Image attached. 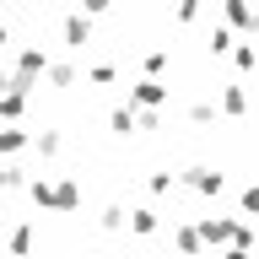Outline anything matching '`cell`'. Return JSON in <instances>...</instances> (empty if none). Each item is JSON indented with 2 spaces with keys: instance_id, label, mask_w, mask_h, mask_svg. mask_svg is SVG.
<instances>
[{
  "instance_id": "cell-1",
  "label": "cell",
  "mask_w": 259,
  "mask_h": 259,
  "mask_svg": "<svg viewBox=\"0 0 259 259\" xmlns=\"http://www.w3.org/2000/svg\"><path fill=\"white\" fill-rule=\"evenodd\" d=\"M22 189H27V200L38 210H54V216H76L81 210V184L76 178H27Z\"/></svg>"
},
{
  "instance_id": "cell-2",
  "label": "cell",
  "mask_w": 259,
  "mask_h": 259,
  "mask_svg": "<svg viewBox=\"0 0 259 259\" xmlns=\"http://www.w3.org/2000/svg\"><path fill=\"white\" fill-rule=\"evenodd\" d=\"M167 97H173V92H167V81H135V87H130V103H124V108H141V113H157L162 108V103H167Z\"/></svg>"
},
{
  "instance_id": "cell-3",
  "label": "cell",
  "mask_w": 259,
  "mask_h": 259,
  "mask_svg": "<svg viewBox=\"0 0 259 259\" xmlns=\"http://www.w3.org/2000/svg\"><path fill=\"white\" fill-rule=\"evenodd\" d=\"M184 184H189L194 194H222V189H227V173H222V167L194 162V167H184Z\"/></svg>"
},
{
  "instance_id": "cell-4",
  "label": "cell",
  "mask_w": 259,
  "mask_h": 259,
  "mask_svg": "<svg viewBox=\"0 0 259 259\" xmlns=\"http://www.w3.org/2000/svg\"><path fill=\"white\" fill-rule=\"evenodd\" d=\"M222 119H248V92H243V81H227L222 97H210Z\"/></svg>"
},
{
  "instance_id": "cell-5",
  "label": "cell",
  "mask_w": 259,
  "mask_h": 259,
  "mask_svg": "<svg viewBox=\"0 0 259 259\" xmlns=\"http://www.w3.org/2000/svg\"><path fill=\"white\" fill-rule=\"evenodd\" d=\"M32 238H38V227L22 216V222L6 232V254H11V259H27V254H32Z\"/></svg>"
},
{
  "instance_id": "cell-6",
  "label": "cell",
  "mask_w": 259,
  "mask_h": 259,
  "mask_svg": "<svg viewBox=\"0 0 259 259\" xmlns=\"http://www.w3.org/2000/svg\"><path fill=\"white\" fill-rule=\"evenodd\" d=\"M222 16H227V32H232V38H238V32L248 38V32H254V22H259V16L248 11L243 0H227V6H222Z\"/></svg>"
},
{
  "instance_id": "cell-7",
  "label": "cell",
  "mask_w": 259,
  "mask_h": 259,
  "mask_svg": "<svg viewBox=\"0 0 259 259\" xmlns=\"http://www.w3.org/2000/svg\"><path fill=\"white\" fill-rule=\"evenodd\" d=\"M124 227L135 232V238H151V232L162 227V216H157L151 205H135V210H124Z\"/></svg>"
},
{
  "instance_id": "cell-8",
  "label": "cell",
  "mask_w": 259,
  "mask_h": 259,
  "mask_svg": "<svg viewBox=\"0 0 259 259\" xmlns=\"http://www.w3.org/2000/svg\"><path fill=\"white\" fill-rule=\"evenodd\" d=\"M87 38H92V22L81 11H65V49H81Z\"/></svg>"
},
{
  "instance_id": "cell-9",
  "label": "cell",
  "mask_w": 259,
  "mask_h": 259,
  "mask_svg": "<svg viewBox=\"0 0 259 259\" xmlns=\"http://www.w3.org/2000/svg\"><path fill=\"white\" fill-rule=\"evenodd\" d=\"M27 146L38 151V157H60V151H65V135H60V130H38V135H27Z\"/></svg>"
},
{
  "instance_id": "cell-10",
  "label": "cell",
  "mask_w": 259,
  "mask_h": 259,
  "mask_svg": "<svg viewBox=\"0 0 259 259\" xmlns=\"http://www.w3.org/2000/svg\"><path fill=\"white\" fill-rule=\"evenodd\" d=\"M173 248H178L184 259H200V254H205V248H200V238H194V227H189V222H178V227H173Z\"/></svg>"
},
{
  "instance_id": "cell-11",
  "label": "cell",
  "mask_w": 259,
  "mask_h": 259,
  "mask_svg": "<svg viewBox=\"0 0 259 259\" xmlns=\"http://www.w3.org/2000/svg\"><path fill=\"white\" fill-rule=\"evenodd\" d=\"M16 151H27V130L0 124V157H16Z\"/></svg>"
},
{
  "instance_id": "cell-12",
  "label": "cell",
  "mask_w": 259,
  "mask_h": 259,
  "mask_svg": "<svg viewBox=\"0 0 259 259\" xmlns=\"http://www.w3.org/2000/svg\"><path fill=\"white\" fill-rule=\"evenodd\" d=\"M167 60H173V49H151L141 60V70H146V81H162V70H167Z\"/></svg>"
},
{
  "instance_id": "cell-13",
  "label": "cell",
  "mask_w": 259,
  "mask_h": 259,
  "mask_svg": "<svg viewBox=\"0 0 259 259\" xmlns=\"http://www.w3.org/2000/svg\"><path fill=\"white\" fill-rule=\"evenodd\" d=\"M44 76L65 92V87H76V65H70V60H49V70H44Z\"/></svg>"
},
{
  "instance_id": "cell-14",
  "label": "cell",
  "mask_w": 259,
  "mask_h": 259,
  "mask_svg": "<svg viewBox=\"0 0 259 259\" xmlns=\"http://www.w3.org/2000/svg\"><path fill=\"white\" fill-rule=\"evenodd\" d=\"M189 124H194V130L216 124V103H210V97H200V103H189Z\"/></svg>"
},
{
  "instance_id": "cell-15",
  "label": "cell",
  "mask_w": 259,
  "mask_h": 259,
  "mask_svg": "<svg viewBox=\"0 0 259 259\" xmlns=\"http://www.w3.org/2000/svg\"><path fill=\"white\" fill-rule=\"evenodd\" d=\"M108 130H113V135H135V108H124V103H119V108L108 113Z\"/></svg>"
},
{
  "instance_id": "cell-16",
  "label": "cell",
  "mask_w": 259,
  "mask_h": 259,
  "mask_svg": "<svg viewBox=\"0 0 259 259\" xmlns=\"http://www.w3.org/2000/svg\"><path fill=\"white\" fill-rule=\"evenodd\" d=\"M254 60H259V54H254V44H248V38H238V44H232V65L248 76V70H254Z\"/></svg>"
},
{
  "instance_id": "cell-17",
  "label": "cell",
  "mask_w": 259,
  "mask_h": 259,
  "mask_svg": "<svg viewBox=\"0 0 259 259\" xmlns=\"http://www.w3.org/2000/svg\"><path fill=\"white\" fill-rule=\"evenodd\" d=\"M22 184H27V173H22L16 162H0V194H6V189H22Z\"/></svg>"
},
{
  "instance_id": "cell-18",
  "label": "cell",
  "mask_w": 259,
  "mask_h": 259,
  "mask_svg": "<svg viewBox=\"0 0 259 259\" xmlns=\"http://www.w3.org/2000/svg\"><path fill=\"white\" fill-rule=\"evenodd\" d=\"M232 44H238V38H232L227 27H210V38H205V49H210V54H232Z\"/></svg>"
},
{
  "instance_id": "cell-19",
  "label": "cell",
  "mask_w": 259,
  "mask_h": 259,
  "mask_svg": "<svg viewBox=\"0 0 259 259\" xmlns=\"http://www.w3.org/2000/svg\"><path fill=\"white\" fill-rule=\"evenodd\" d=\"M113 76H119V70H113L108 60H97V65H87V81H97V87H108Z\"/></svg>"
},
{
  "instance_id": "cell-20",
  "label": "cell",
  "mask_w": 259,
  "mask_h": 259,
  "mask_svg": "<svg viewBox=\"0 0 259 259\" xmlns=\"http://www.w3.org/2000/svg\"><path fill=\"white\" fill-rule=\"evenodd\" d=\"M97 227H103V232H119V227H124V205H108L97 216Z\"/></svg>"
},
{
  "instance_id": "cell-21",
  "label": "cell",
  "mask_w": 259,
  "mask_h": 259,
  "mask_svg": "<svg viewBox=\"0 0 259 259\" xmlns=\"http://www.w3.org/2000/svg\"><path fill=\"white\" fill-rule=\"evenodd\" d=\"M173 184H178V173H151V178H146L151 194H173Z\"/></svg>"
},
{
  "instance_id": "cell-22",
  "label": "cell",
  "mask_w": 259,
  "mask_h": 259,
  "mask_svg": "<svg viewBox=\"0 0 259 259\" xmlns=\"http://www.w3.org/2000/svg\"><path fill=\"white\" fill-rule=\"evenodd\" d=\"M194 16H200V6H194V0H184V6L173 11V22H194Z\"/></svg>"
},
{
  "instance_id": "cell-23",
  "label": "cell",
  "mask_w": 259,
  "mask_h": 259,
  "mask_svg": "<svg viewBox=\"0 0 259 259\" xmlns=\"http://www.w3.org/2000/svg\"><path fill=\"white\" fill-rule=\"evenodd\" d=\"M254 205H259V189H243V194H238V210H243V216H248V210H254Z\"/></svg>"
},
{
  "instance_id": "cell-24",
  "label": "cell",
  "mask_w": 259,
  "mask_h": 259,
  "mask_svg": "<svg viewBox=\"0 0 259 259\" xmlns=\"http://www.w3.org/2000/svg\"><path fill=\"white\" fill-rule=\"evenodd\" d=\"M222 259H254V254H248V248H227Z\"/></svg>"
},
{
  "instance_id": "cell-25",
  "label": "cell",
  "mask_w": 259,
  "mask_h": 259,
  "mask_svg": "<svg viewBox=\"0 0 259 259\" xmlns=\"http://www.w3.org/2000/svg\"><path fill=\"white\" fill-rule=\"evenodd\" d=\"M6 44H11V27H6V22H0V49H6Z\"/></svg>"
}]
</instances>
